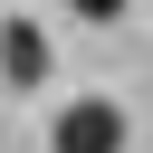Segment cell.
<instances>
[{"label":"cell","mask_w":153,"mask_h":153,"mask_svg":"<svg viewBox=\"0 0 153 153\" xmlns=\"http://www.w3.org/2000/svg\"><path fill=\"white\" fill-rule=\"evenodd\" d=\"M67 10H76V19H96V29H115V19H124V0H67Z\"/></svg>","instance_id":"3"},{"label":"cell","mask_w":153,"mask_h":153,"mask_svg":"<svg viewBox=\"0 0 153 153\" xmlns=\"http://www.w3.org/2000/svg\"><path fill=\"white\" fill-rule=\"evenodd\" d=\"M0 86H48V29L38 19H0Z\"/></svg>","instance_id":"2"},{"label":"cell","mask_w":153,"mask_h":153,"mask_svg":"<svg viewBox=\"0 0 153 153\" xmlns=\"http://www.w3.org/2000/svg\"><path fill=\"white\" fill-rule=\"evenodd\" d=\"M124 134H134V124H124L115 96H76V105L48 124V153H124Z\"/></svg>","instance_id":"1"}]
</instances>
